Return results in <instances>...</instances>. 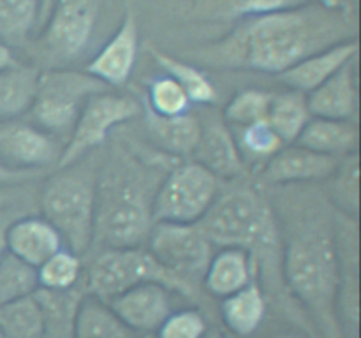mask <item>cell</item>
I'll list each match as a JSON object with an SVG mask.
<instances>
[{
	"mask_svg": "<svg viewBox=\"0 0 361 338\" xmlns=\"http://www.w3.org/2000/svg\"><path fill=\"white\" fill-rule=\"evenodd\" d=\"M351 25L338 6L314 0L305 6L240 20L222 41L201 51L215 67L282 74L307 56L349 41Z\"/></svg>",
	"mask_w": 361,
	"mask_h": 338,
	"instance_id": "obj_1",
	"label": "cell"
},
{
	"mask_svg": "<svg viewBox=\"0 0 361 338\" xmlns=\"http://www.w3.org/2000/svg\"><path fill=\"white\" fill-rule=\"evenodd\" d=\"M284 271L296 298L302 299L321 323L334 326L338 252L331 234L316 227L300 229L286 246Z\"/></svg>",
	"mask_w": 361,
	"mask_h": 338,
	"instance_id": "obj_2",
	"label": "cell"
},
{
	"mask_svg": "<svg viewBox=\"0 0 361 338\" xmlns=\"http://www.w3.org/2000/svg\"><path fill=\"white\" fill-rule=\"evenodd\" d=\"M152 199L126 171H106L95 187L94 242L106 249H137L152 227Z\"/></svg>",
	"mask_w": 361,
	"mask_h": 338,
	"instance_id": "obj_3",
	"label": "cell"
},
{
	"mask_svg": "<svg viewBox=\"0 0 361 338\" xmlns=\"http://www.w3.org/2000/svg\"><path fill=\"white\" fill-rule=\"evenodd\" d=\"M95 187L97 180L87 171L59 169L42 187V217L56 229L71 252H87L94 243Z\"/></svg>",
	"mask_w": 361,
	"mask_h": 338,
	"instance_id": "obj_4",
	"label": "cell"
},
{
	"mask_svg": "<svg viewBox=\"0 0 361 338\" xmlns=\"http://www.w3.org/2000/svg\"><path fill=\"white\" fill-rule=\"evenodd\" d=\"M200 227L212 245L243 249L247 252L274 242V220L263 197L250 187H233L219 192Z\"/></svg>",
	"mask_w": 361,
	"mask_h": 338,
	"instance_id": "obj_5",
	"label": "cell"
},
{
	"mask_svg": "<svg viewBox=\"0 0 361 338\" xmlns=\"http://www.w3.org/2000/svg\"><path fill=\"white\" fill-rule=\"evenodd\" d=\"M143 282H157L169 291L194 298L197 289L183 282L159 264L150 252L137 249H106L99 254L87 271L85 287L95 298L111 301L127 289Z\"/></svg>",
	"mask_w": 361,
	"mask_h": 338,
	"instance_id": "obj_6",
	"label": "cell"
},
{
	"mask_svg": "<svg viewBox=\"0 0 361 338\" xmlns=\"http://www.w3.org/2000/svg\"><path fill=\"white\" fill-rule=\"evenodd\" d=\"M104 90L109 88L85 70L49 67L39 76L37 94L30 108L32 120L51 136H69L85 102Z\"/></svg>",
	"mask_w": 361,
	"mask_h": 338,
	"instance_id": "obj_7",
	"label": "cell"
},
{
	"mask_svg": "<svg viewBox=\"0 0 361 338\" xmlns=\"http://www.w3.org/2000/svg\"><path fill=\"white\" fill-rule=\"evenodd\" d=\"M221 192V180L196 161L180 164L152 197L154 222L197 224Z\"/></svg>",
	"mask_w": 361,
	"mask_h": 338,
	"instance_id": "obj_8",
	"label": "cell"
},
{
	"mask_svg": "<svg viewBox=\"0 0 361 338\" xmlns=\"http://www.w3.org/2000/svg\"><path fill=\"white\" fill-rule=\"evenodd\" d=\"M137 113L140 104L133 97L109 90L92 95L78 115L67 144L60 151L56 168L63 169L80 162L88 151L101 146L116 125L129 122Z\"/></svg>",
	"mask_w": 361,
	"mask_h": 338,
	"instance_id": "obj_9",
	"label": "cell"
},
{
	"mask_svg": "<svg viewBox=\"0 0 361 338\" xmlns=\"http://www.w3.org/2000/svg\"><path fill=\"white\" fill-rule=\"evenodd\" d=\"M147 243L159 264L197 289L212 259V243L200 224L155 222Z\"/></svg>",
	"mask_w": 361,
	"mask_h": 338,
	"instance_id": "obj_10",
	"label": "cell"
},
{
	"mask_svg": "<svg viewBox=\"0 0 361 338\" xmlns=\"http://www.w3.org/2000/svg\"><path fill=\"white\" fill-rule=\"evenodd\" d=\"M94 27L95 9L88 0H60L53 6L39 39V49L51 69L74 62L87 49Z\"/></svg>",
	"mask_w": 361,
	"mask_h": 338,
	"instance_id": "obj_11",
	"label": "cell"
},
{
	"mask_svg": "<svg viewBox=\"0 0 361 338\" xmlns=\"http://www.w3.org/2000/svg\"><path fill=\"white\" fill-rule=\"evenodd\" d=\"M59 141L35 123L20 120L0 122V162L16 171L34 173L35 169L56 164L60 157Z\"/></svg>",
	"mask_w": 361,
	"mask_h": 338,
	"instance_id": "obj_12",
	"label": "cell"
},
{
	"mask_svg": "<svg viewBox=\"0 0 361 338\" xmlns=\"http://www.w3.org/2000/svg\"><path fill=\"white\" fill-rule=\"evenodd\" d=\"M113 312L137 333H155L173 312L171 291L157 282H143L108 301Z\"/></svg>",
	"mask_w": 361,
	"mask_h": 338,
	"instance_id": "obj_13",
	"label": "cell"
},
{
	"mask_svg": "<svg viewBox=\"0 0 361 338\" xmlns=\"http://www.w3.org/2000/svg\"><path fill=\"white\" fill-rule=\"evenodd\" d=\"M137 46H140L137 21L133 14L127 13L118 30L85 67V73L94 76L108 88L122 87L127 83L136 65Z\"/></svg>",
	"mask_w": 361,
	"mask_h": 338,
	"instance_id": "obj_14",
	"label": "cell"
},
{
	"mask_svg": "<svg viewBox=\"0 0 361 338\" xmlns=\"http://www.w3.org/2000/svg\"><path fill=\"white\" fill-rule=\"evenodd\" d=\"M341 158L316 154L298 144H286L264 162L263 178L275 185L305 183L330 178Z\"/></svg>",
	"mask_w": 361,
	"mask_h": 338,
	"instance_id": "obj_15",
	"label": "cell"
},
{
	"mask_svg": "<svg viewBox=\"0 0 361 338\" xmlns=\"http://www.w3.org/2000/svg\"><path fill=\"white\" fill-rule=\"evenodd\" d=\"M356 53H358V42L355 39H349V41L338 42V44L300 60L298 63L279 74V77L291 90L307 95L321 87L324 81L330 80L345 63L353 62L356 58Z\"/></svg>",
	"mask_w": 361,
	"mask_h": 338,
	"instance_id": "obj_16",
	"label": "cell"
},
{
	"mask_svg": "<svg viewBox=\"0 0 361 338\" xmlns=\"http://www.w3.org/2000/svg\"><path fill=\"white\" fill-rule=\"evenodd\" d=\"M60 249L62 238L44 217H25L7 227V252L34 270Z\"/></svg>",
	"mask_w": 361,
	"mask_h": 338,
	"instance_id": "obj_17",
	"label": "cell"
},
{
	"mask_svg": "<svg viewBox=\"0 0 361 338\" xmlns=\"http://www.w3.org/2000/svg\"><path fill=\"white\" fill-rule=\"evenodd\" d=\"M192 155L197 164L214 173L219 180L238 178L243 171V158L236 139L224 122L201 125V136Z\"/></svg>",
	"mask_w": 361,
	"mask_h": 338,
	"instance_id": "obj_18",
	"label": "cell"
},
{
	"mask_svg": "<svg viewBox=\"0 0 361 338\" xmlns=\"http://www.w3.org/2000/svg\"><path fill=\"white\" fill-rule=\"evenodd\" d=\"M305 97L314 118L351 120L356 113L355 60L345 63L338 73Z\"/></svg>",
	"mask_w": 361,
	"mask_h": 338,
	"instance_id": "obj_19",
	"label": "cell"
},
{
	"mask_svg": "<svg viewBox=\"0 0 361 338\" xmlns=\"http://www.w3.org/2000/svg\"><path fill=\"white\" fill-rule=\"evenodd\" d=\"M298 146L307 148L316 154L328 157H348L356 154L358 146V129L351 120H330V118H310L303 127L302 134L296 143Z\"/></svg>",
	"mask_w": 361,
	"mask_h": 338,
	"instance_id": "obj_20",
	"label": "cell"
},
{
	"mask_svg": "<svg viewBox=\"0 0 361 338\" xmlns=\"http://www.w3.org/2000/svg\"><path fill=\"white\" fill-rule=\"evenodd\" d=\"M254 263L243 249H221L204 271V287L217 298H228L252 282Z\"/></svg>",
	"mask_w": 361,
	"mask_h": 338,
	"instance_id": "obj_21",
	"label": "cell"
},
{
	"mask_svg": "<svg viewBox=\"0 0 361 338\" xmlns=\"http://www.w3.org/2000/svg\"><path fill=\"white\" fill-rule=\"evenodd\" d=\"M73 338H141V334L130 330L108 303L87 294L74 317Z\"/></svg>",
	"mask_w": 361,
	"mask_h": 338,
	"instance_id": "obj_22",
	"label": "cell"
},
{
	"mask_svg": "<svg viewBox=\"0 0 361 338\" xmlns=\"http://www.w3.org/2000/svg\"><path fill=\"white\" fill-rule=\"evenodd\" d=\"M147 125L152 139L176 157L192 155L201 136V123L189 113L176 116H161L147 111Z\"/></svg>",
	"mask_w": 361,
	"mask_h": 338,
	"instance_id": "obj_23",
	"label": "cell"
},
{
	"mask_svg": "<svg viewBox=\"0 0 361 338\" xmlns=\"http://www.w3.org/2000/svg\"><path fill=\"white\" fill-rule=\"evenodd\" d=\"M41 69L16 63L0 73V120H16L30 111L37 94Z\"/></svg>",
	"mask_w": 361,
	"mask_h": 338,
	"instance_id": "obj_24",
	"label": "cell"
},
{
	"mask_svg": "<svg viewBox=\"0 0 361 338\" xmlns=\"http://www.w3.org/2000/svg\"><path fill=\"white\" fill-rule=\"evenodd\" d=\"M35 299L44 315V338H73L74 317L81 299L87 296V287L80 284L67 291L35 289Z\"/></svg>",
	"mask_w": 361,
	"mask_h": 338,
	"instance_id": "obj_25",
	"label": "cell"
},
{
	"mask_svg": "<svg viewBox=\"0 0 361 338\" xmlns=\"http://www.w3.org/2000/svg\"><path fill=\"white\" fill-rule=\"evenodd\" d=\"M222 320L238 337H249L267 317V298L256 282L222 299Z\"/></svg>",
	"mask_w": 361,
	"mask_h": 338,
	"instance_id": "obj_26",
	"label": "cell"
},
{
	"mask_svg": "<svg viewBox=\"0 0 361 338\" xmlns=\"http://www.w3.org/2000/svg\"><path fill=\"white\" fill-rule=\"evenodd\" d=\"M314 0H196L194 16L208 21H233L305 6Z\"/></svg>",
	"mask_w": 361,
	"mask_h": 338,
	"instance_id": "obj_27",
	"label": "cell"
},
{
	"mask_svg": "<svg viewBox=\"0 0 361 338\" xmlns=\"http://www.w3.org/2000/svg\"><path fill=\"white\" fill-rule=\"evenodd\" d=\"M310 118L312 115H310L307 97L303 94L295 90L271 94L267 122L284 144H295Z\"/></svg>",
	"mask_w": 361,
	"mask_h": 338,
	"instance_id": "obj_28",
	"label": "cell"
},
{
	"mask_svg": "<svg viewBox=\"0 0 361 338\" xmlns=\"http://www.w3.org/2000/svg\"><path fill=\"white\" fill-rule=\"evenodd\" d=\"M148 51L152 53L159 67L183 88L190 104H212V102H215L217 92H215L214 83L208 80L203 70L190 65V63L182 62V60L175 58L168 53L150 48V46H148Z\"/></svg>",
	"mask_w": 361,
	"mask_h": 338,
	"instance_id": "obj_29",
	"label": "cell"
},
{
	"mask_svg": "<svg viewBox=\"0 0 361 338\" xmlns=\"http://www.w3.org/2000/svg\"><path fill=\"white\" fill-rule=\"evenodd\" d=\"M0 331L6 338H44V315L34 294L0 306Z\"/></svg>",
	"mask_w": 361,
	"mask_h": 338,
	"instance_id": "obj_30",
	"label": "cell"
},
{
	"mask_svg": "<svg viewBox=\"0 0 361 338\" xmlns=\"http://www.w3.org/2000/svg\"><path fill=\"white\" fill-rule=\"evenodd\" d=\"M42 0H0V41L21 44L39 25Z\"/></svg>",
	"mask_w": 361,
	"mask_h": 338,
	"instance_id": "obj_31",
	"label": "cell"
},
{
	"mask_svg": "<svg viewBox=\"0 0 361 338\" xmlns=\"http://www.w3.org/2000/svg\"><path fill=\"white\" fill-rule=\"evenodd\" d=\"M37 275V287L48 291H67L81 280V261L80 256L66 246L46 259L35 270Z\"/></svg>",
	"mask_w": 361,
	"mask_h": 338,
	"instance_id": "obj_32",
	"label": "cell"
},
{
	"mask_svg": "<svg viewBox=\"0 0 361 338\" xmlns=\"http://www.w3.org/2000/svg\"><path fill=\"white\" fill-rule=\"evenodd\" d=\"M37 289V275L34 268L27 266L9 252L0 259V306L34 294Z\"/></svg>",
	"mask_w": 361,
	"mask_h": 338,
	"instance_id": "obj_33",
	"label": "cell"
},
{
	"mask_svg": "<svg viewBox=\"0 0 361 338\" xmlns=\"http://www.w3.org/2000/svg\"><path fill=\"white\" fill-rule=\"evenodd\" d=\"M271 94L261 90H243L229 101L224 109V120L228 125L243 129L252 123L263 122L270 109Z\"/></svg>",
	"mask_w": 361,
	"mask_h": 338,
	"instance_id": "obj_34",
	"label": "cell"
},
{
	"mask_svg": "<svg viewBox=\"0 0 361 338\" xmlns=\"http://www.w3.org/2000/svg\"><path fill=\"white\" fill-rule=\"evenodd\" d=\"M236 146H238L242 158L247 157L250 161L267 162L286 144L275 134L270 123L263 120V122L252 123V125L240 129Z\"/></svg>",
	"mask_w": 361,
	"mask_h": 338,
	"instance_id": "obj_35",
	"label": "cell"
},
{
	"mask_svg": "<svg viewBox=\"0 0 361 338\" xmlns=\"http://www.w3.org/2000/svg\"><path fill=\"white\" fill-rule=\"evenodd\" d=\"M148 104L150 111L161 116H176L189 111L190 101L183 88L168 74L159 76L148 84Z\"/></svg>",
	"mask_w": 361,
	"mask_h": 338,
	"instance_id": "obj_36",
	"label": "cell"
},
{
	"mask_svg": "<svg viewBox=\"0 0 361 338\" xmlns=\"http://www.w3.org/2000/svg\"><path fill=\"white\" fill-rule=\"evenodd\" d=\"M334 182V199L337 204L351 213H358V155L351 154L344 162H338L331 175Z\"/></svg>",
	"mask_w": 361,
	"mask_h": 338,
	"instance_id": "obj_37",
	"label": "cell"
},
{
	"mask_svg": "<svg viewBox=\"0 0 361 338\" xmlns=\"http://www.w3.org/2000/svg\"><path fill=\"white\" fill-rule=\"evenodd\" d=\"M208 331L207 319L197 310L171 312L155 331V338H203Z\"/></svg>",
	"mask_w": 361,
	"mask_h": 338,
	"instance_id": "obj_38",
	"label": "cell"
},
{
	"mask_svg": "<svg viewBox=\"0 0 361 338\" xmlns=\"http://www.w3.org/2000/svg\"><path fill=\"white\" fill-rule=\"evenodd\" d=\"M30 176H32V173L16 171V169L7 168V165H4L2 162H0V185H2V183L21 182V180H25V178H30Z\"/></svg>",
	"mask_w": 361,
	"mask_h": 338,
	"instance_id": "obj_39",
	"label": "cell"
},
{
	"mask_svg": "<svg viewBox=\"0 0 361 338\" xmlns=\"http://www.w3.org/2000/svg\"><path fill=\"white\" fill-rule=\"evenodd\" d=\"M18 63V60L14 58L13 49L9 44H6L4 41H0V73H4L6 69H11Z\"/></svg>",
	"mask_w": 361,
	"mask_h": 338,
	"instance_id": "obj_40",
	"label": "cell"
},
{
	"mask_svg": "<svg viewBox=\"0 0 361 338\" xmlns=\"http://www.w3.org/2000/svg\"><path fill=\"white\" fill-rule=\"evenodd\" d=\"M7 227H9V224L0 215V259L7 254Z\"/></svg>",
	"mask_w": 361,
	"mask_h": 338,
	"instance_id": "obj_41",
	"label": "cell"
},
{
	"mask_svg": "<svg viewBox=\"0 0 361 338\" xmlns=\"http://www.w3.org/2000/svg\"><path fill=\"white\" fill-rule=\"evenodd\" d=\"M53 6H55V0H42L41 2V14H39V25H44L48 16L51 14Z\"/></svg>",
	"mask_w": 361,
	"mask_h": 338,
	"instance_id": "obj_42",
	"label": "cell"
},
{
	"mask_svg": "<svg viewBox=\"0 0 361 338\" xmlns=\"http://www.w3.org/2000/svg\"><path fill=\"white\" fill-rule=\"evenodd\" d=\"M203 338H224V337H222L219 331H207V334H204Z\"/></svg>",
	"mask_w": 361,
	"mask_h": 338,
	"instance_id": "obj_43",
	"label": "cell"
},
{
	"mask_svg": "<svg viewBox=\"0 0 361 338\" xmlns=\"http://www.w3.org/2000/svg\"><path fill=\"white\" fill-rule=\"evenodd\" d=\"M141 338H155V337H150V334H145V337H141Z\"/></svg>",
	"mask_w": 361,
	"mask_h": 338,
	"instance_id": "obj_44",
	"label": "cell"
},
{
	"mask_svg": "<svg viewBox=\"0 0 361 338\" xmlns=\"http://www.w3.org/2000/svg\"><path fill=\"white\" fill-rule=\"evenodd\" d=\"M0 338H6V337H4V333H2V331H0Z\"/></svg>",
	"mask_w": 361,
	"mask_h": 338,
	"instance_id": "obj_45",
	"label": "cell"
},
{
	"mask_svg": "<svg viewBox=\"0 0 361 338\" xmlns=\"http://www.w3.org/2000/svg\"><path fill=\"white\" fill-rule=\"evenodd\" d=\"M281 338H298V337H281Z\"/></svg>",
	"mask_w": 361,
	"mask_h": 338,
	"instance_id": "obj_46",
	"label": "cell"
}]
</instances>
